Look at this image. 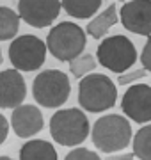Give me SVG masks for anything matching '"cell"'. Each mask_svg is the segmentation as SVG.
Instances as JSON below:
<instances>
[{
    "label": "cell",
    "instance_id": "5bb4252c",
    "mask_svg": "<svg viewBox=\"0 0 151 160\" xmlns=\"http://www.w3.org/2000/svg\"><path fill=\"white\" fill-rule=\"evenodd\" d=\"M119 22L116 4H110L105 11H101L98 16H94L87 25V34L94 39H101L107 36V32Z\"/></svg>",
    "mask_w": 151,
    "mask_h": 160
},
{
    "label": "cell",
    "instance_id": "2e32d148",
    "mask_svg": "<svg viewBox=\"0 0 151 160\" xmlns=\"http://www.w3.org/2000/svg\"><path fill=\"white\" fill-rule=\"evenodd\" d=\"M20 30V16L11 7L0 6V41H9L16 38Z\"/></svg>",
    "mask_w": 151,
    "mask_h": 160
},
{
    "label": "cell",
    "instance_id": "7402d4cb",
    "mask_svg": "<svg viewBox=\"0 0 151 160\" xmlns=\"http://www.w3.org/2000/svg\"><path fill=\"white\" fill-rule=\"evenodd\" d=\"M9 121L6 119V116L4 114H0V146L6 142V139H7V135H9Z\"/></svg>",
    "mask_w": 151,
    "mask_h": 160
},
{
    "label": "cell",
    "instance_id": "d6986e66",
    "mask_svg": "<svg viewBox=\"0 0 151 160\" xmlns=\"http://www.w3.org/2000/svg\"><path fill=\"white\" fill-rule=\"evenodd\" d=\"M64 160H101L98 153H94L87 148H75L64 157Z\"/></svg>",
    "mask_w": 151,
    "mask_h": 160
},
{
    "label": "cell",
    "instance_id": "52a82bcc",
    "mask_svg": "<svg viewBox=\"0 0 151 160\" xmlns=\"http://www.w3.org/2000/svg\"><path fill=\"white\" fill-rule=\"evenodd\" d=\"M9 61L16 71H36L46 61V45L37 36L23 34L12 39L9 45Z\"/></svg>",
    "mask_w": 151,
    "mask_h": 160
},
{
    "label": "cell",
    "instance_id": "7c38bea8",
    "mask_svg": "<svg viewBox=\"0 0 151 160\" xmlns=\"http://www.w3.org/2000/svg\"><path fill=\"white\" fill-rule=\"evenodd\" d=\"M43 125H45L43 112L36 105L22 103L20 107L12 109L11 126H12V132L16 133L18 137H22V139L34 137L36 133H39L43 130Z\"/></svg>",
    "mask_w": 151,
    "mask_h": 160
},
{
    "label": "cell",
    "instance_id": "7a4b0ae2",
    "mask_svg": "<svg viewBox=\"0 0 151 160\" xmlns=\"http://www.w3.org/2000/svg\"><path fill=\"white\" fill-rule=\"evenodd\" d=\"M117 102V87L107 75L89 73L80 78L78 103L85 112H105Z\"/></svg>",
    "mask_w": 151,
    "mask_h": 160
},
{
    "label": "cell",
    "instance_id": "4fadbf2b",
    "mask_svg": "<svg viewBox=\"0 0 151 160\" xmlns=\"http://www.w3.org/2000/svg\"><path fill=\"white\" fill-rule=\"evenodd\" d=\"M20 160H59V157L52 142L32 139L20 148Z\"/></svg>",
    "mask_w": 151,
    "mask_h": 160
},
{
    "label": "cell",
    "instance_id": "e0dca14e",
    "mask_svg": "<svg viewBox=\"0 0 151 160\" xmlns=\"http://www.w3.org/2000/svg\"><path fill=\"white\" fill-rule=\"evenodd\" d=\"M134 157L139 160H151V125L142 126L134 137H132Z\"/></svg>",
    "mask_w": 151,
    "mask_h": 160
},
{
    "label": "cell",
    "instance_id": "ba28073f",
    "mask_svg": "<svg viewBox=\"0 0 151 160\" xmlns=\"http://www.w3.org/2000/svg\"><path fill=\"white\" fill-rule=\"evenodd\" d=\"M61 0H18V16L34 29L50 27L61 14Z\"/></svg>",
    "mask_w": 151,
    "mask_h": 160
},
{
    "label": "cell",
    "instance_id": "ac0fdd59",
    "mask_svg": "<svg viewBox=\"0 0 151 160\" xmlns=\"http://www.w3.org/2000/svg\"><path fill=\"white\" fill-rule=\"evenodd\" d=\"M96 59H94V55H91V53H82V55H78L76 59H73L70 62V71L71 75L75 77V78H84L85 75L93 73V69H96Z\"/></svg>",
    "mask_w": 151,
    "mask_h": 160
},
{
    "label": "cell",
    "instance_id": "603a6c76",
    "mask_svg": "<svg viewBox=\"0 0 151 160\" xmlns=\"http://www.w3.org/2000/svg\"><path fill=\"white\" fill-rule=\"evenodd\" d=\"M134 153H121V155H107L105 160H134Z\"/></svg>",
    "mask_w": 151,
    "mask_h": 160
},
{
    "label": "cell",
    "instance_id": "8992f818",
    "mask_svg": "<svg viewBox=\"0 0 151 160\" xmlns=\"http://www.w3.org/2000/svg\"><path fill=\"white\" fill-rule=\"evenodd\" d=\"M94 59L105 69L123 75L137 62V48L126 36H109L98 45Z\"/></svg>",
    "mask_w": 151,
    "mask_h": 160
},
{
    "label": "cell",
    "instance_id": "9a60e30c",
    "mask_svg": "<svg viewBox=\"0 0 151 160\" xmlns=\"http://www.w3.org/2000/svg\"><path fill=\"white\" fill-rule=\"evenodd\" d=\"M103 0H61V7L71 18L76 20H87L98 12Z\"/></svg>",
    "mask_w": 151,
    "mask_h": 160
},
{
    "label": "cell",
    "instance_id": "277c9868",
    "mask_svg": "<svg viewBox=\"0 0 151 160\" xmlns=\"http://www.w3.org/2000/svg\"><path fill=\"white\" fill-rule=\"evenodd\" d=\"M89 132V119L80 109H62L50 118V135L61 146H78Z\"/></svg>",
    "mask_w": 151,
    "mask_h": 160
},
{
    "label": "cell",
    "instance_id": "9c48e42d",
    "mask_svg": "<svg viewBox=\"0 0 151 160\" xmlns=\"http://www.w3.org/2000/svg\"><path fill=\"white\" fill-rule=\"evenodd\" d=\"M121 110L124 118L135 123H149L151 121V86L132 84L121 100Z\"/></svg>",
    "mask_w": 151,
    "mask_h": 160
},
{
    "label": "cell",
    "instance_id": "3957f363",
    "mask_svg": "<svg viewBox=\"0 0 151 160\" xmlns=\"http://www.w3.org/2000/svg\"><path fill=\"white\" fill-rule=\"evenodd\" d=\"M46 52L61 62H71L73 59L84 53L87 45V36L82 27L73 22H61L46 36Z\"/></svg>",
    "mask_w": 151,
    "mask_h": 160
},
{
    "label": "cell",
    "instance_id": "8fae6325",
    "mask_svg": "<svg viewBox=\"0 0 151 160\" xmlns=\"http://www.w3.org/2000/svg\"><path fill=\"white\" fill-rule=\"evenodd\" d=\"M27 96V86L20 71H0V109H16Z\"/></svg>",
    "mask_w": 151,
    "mask_h": 160
},
{
    "label": "cell",
    "instance_id": "ffe728a7",
    "mask_svg": "<svg viewBox=\"0 0 151 160\" xmlns=\"http://www.w3.org/2000/svg\"><path fill=\"white\" fill-rule=\"evenodd\" d=\"M146 75H148V71H144V69H135V71H126V73H123V75H119V77H117V84H119V86L134 84L135 80L144 78Z\"/></svg>",
    "mask_w": 151,
    "mask_h": 160
},
{
    "label": "cell",
    "instance_id": "cb8c5ba5",
    "mask_svg": "<svg viewBox=\"0 0 151 160\" xmlns=\"http://www.w3.org/2000/svg\"><path fill=\"white\" fill-rule=\"evenodd\" d=\"M0 160H14V158H11V157H6V155H2V157H0Z\"/></svg>",
    "mask_w": 151,
    "mask_h": 160
},
{
    "label": "cell",
    "instance_id": "6da1fadb",
    "mask_svg": "<svg viewBox=\"0 0 151 160\" xmlns=\"http://www.w3.org/2000/svg\"><path fill=\"white\" fill-rule=\"evenodd\" d=\"M93 144L101 153H116L132 142V125L121 114L101 116L91 130Z\"/></svg>",
    "mask_w": 151,
    "mask_h": 160
},
{
    "label": "cell",
    "instance_id": "30bf717a",
    "mask_svg": "<svg viewBox=\"0 0 151 160\" xmlns=\"http://www.w3.org/2000/svg\"><path fill=\"white\" fill-rule=\"evenodd\" d=\"M119 22L137 36H151V0H130L121 7Z\"/></svg>",
    "mask_w": 151,
    "mask_h": 160
},
{
    "label": "cell",
    "instance_id": "5b68a950",
    "mask_svg": "<svg viewBox=\"0 0 151 160\" xmlns=\"http://www.w3.org/2000/svg\"><path fill=\"white\" fill-rule=\"evenodd\" d=\"M71 94L70 77L61 69H45L32 82V96L45 109H57Z\"/></svg>",
    "mask_w": 151,
    "mask_h": 160
},
{
    "label": "cell",
    "instance_id": "d4e9b609",
    "mask_svg": "<svg viewBox=\"0 0 151 160\" xmlns=\"http://www.w3.org/2000/svg\"><path fill=\"white\" fill-rule=\"evenodd\" d=\"M4 62V57H2V50H0V64Z\"/></svg>",
    "mask_w": 151,
    "mask_h": 160
},
{
    "label": "cell",
    "instance_id": "44dd1931",
    "mask_svg": "<svg viewBox=\"0 0 151 160\" xmlns=\"http://www.w3.org/2000/svg\"><path fill=\"white\" fill-rule=\"evenodd\" d=\"M140 64H142L144 71H149L151 73V36L148 38L144 48L140 52Z\"/></svg>",
    "mask_w": 151,
    "mask_h": 160
}]
</instances>
